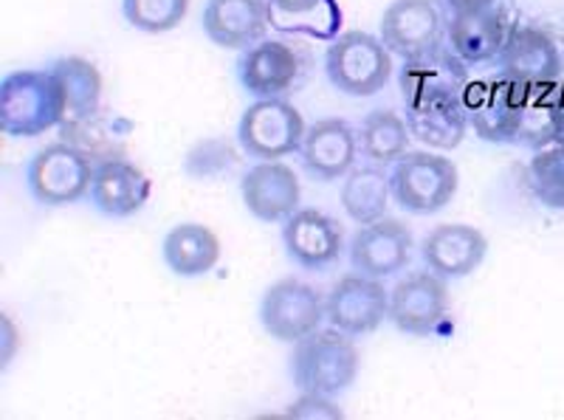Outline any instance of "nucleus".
Listing matches in <instances>:
<instances>
[{
  "label": "nucleus",
  "mask_w": 564,
  "mask_h": 420,
  "mask_svg": "<svg viewBox=\"0 0 564 420\" xmlns=\"http://www.w3.org/2000/svg\"><path fill=\"white\" fill-rule=\"evenodd\" d=\"M90 204L108 217H130L148 204V175L128 159H105L94 170L90 181Z\"/></svg>",
  "instance_id": "412c9836"
},
{
  "label": "nucleus",
  "mask_w": 564,
  "mask_h": 420,
  "mask_svg": "<svg viewBox=\"0 0 564 420\" xmlns=\"http://www.w3.org/2000/svg\"><path fill=\"white\" fill-rule=\"evenodd\" d=\"M359 150L370 164H395L410 147V128L404 116L395 110H370L359 125Z\"/></svg>",
  "instance_id": "bb28decb"
},
{
  "label": "nucleus",
  "mask_w": 564,
  "mask_h": 420,
  "mask_svg": "<svg viewBox=\"0 0 564 420\" xmlns=\"http://www.w3.org/2000/svg\"><path fill=\"white\" fill-rule=\"evenodd\" d=\"M528 186L539 204L564 212V144L539 147L528 164Z\"/></svg>",
  "instance_id": "c85d7f7f"
},
{
  "label": "nucleus",
  "mask_w": 564,
  "mask_h": 420,
  "mask_svg": "<svg viewBox=\"0 0 564 420\" xmlns=\"http://www.w3.org/2000/svg\"><path fill=\"white\" fill-rule=\"evenodd\" d=\"M412 237L410 226H404L395 217H381L372 224L361 226L350 240V266L365 277L387 280V277L404 271L410 262Z\"/></svg>",
  "instance_id": "ddd939ff"
},
{
  "label": "nucleus",
  "mask_w": 564,
  "mask_h": 420,
  "mask_svg": "<svg viewBox=\"0 0 564 420\" xmlns=\"http://www.w3.org/2000/svg\"><path fill=\"white\" fill-rule=\"evenodd\" d=\"M497 0H443V7L449 9L452 14H463V12H480V9L494 7Z\"/></svg>",
  "instance_id": "72a5a7b5"
},
{
  "label": "nucleus",
  "mask_w": 564,
  "mask_h": 420,
  "mask_svg": "<svg viewBox=\"0 0 564 420\" xmlns=\"http://www.w3.org/2000/svg\"><path fill=\"white\" fill-rule=\"evenodd\" d=\"M189 0H122V14L130 26L144 34H167L181 26Z\"/></svg>",
  "instance_id": "c756f323"
},
{
  "label": "nucleus",
  "mask_w": 564,
  "mask_h": 420,
  "mask_svg": "<svg viewBox=\"0 0 564 420\" xmlns=\"http://www.w3.org/2000/svg\"><path fill=\"white\" fill-rule=\"evenodd\" d=\"M553 144H564V83L562 94H558V108H556V141Z\"/></svg>",
  "instance_id": "f704fd0d"
},
{
  "label": "nucleus",
  "mask_w": 564,
  "mask_h": 420,
  "mask_svg": "<svg viewBox=\"0 0 564 420\" xmlns=\"http://www.w3.org/2000/svg\"><path fill=\"white\" fill-rule=\"evenodd\" d=\"M406 128H410L412 139L421 144L435 147V150H455L468 130L463 96L406 105Z\"/></svg>",
  "instance_id": "b1692460"
},
{
  "label": "nucleus",
  "mask_w": 564,
  "mask_h": 420,
  "mask_svg": "<svg viewBox=\"0 0 564 420\" xmlns=\"http://www.w3.org/2000/svg\"><path fill=\"white\" fill-rule=\"evenodd\" d=\"M471 83L468 63H463L449 43H441L417 57L404 60L398 71V85L406 105L430 103V99H457Z\"/></svg>",
  "instance_id": "9d476101"
},
{
  "label": "nucleus",
  "mask_w": 564,
  "mask_h": 420,
  "mask_svg": "<svg viewBox=\"0 0 564 420\" xmlns=\"http://www.w3.org/2000/svg\"><path fill=\"white\" fill-rule=\"evenodd\" d=\"M390 197V172L379 164L352 166L341 181V206L352 224L367 226L387 217Z\"/></svg>",
  "instance_id": "393cba45"
},
{
  "label": "nucleus",
  "mask_w": 564,
  "mask_h": 420,
  "mask_svg": "<svg viewBox=\"0 0 564 420\" xmlns=\"http://www.w3.org/2000/svg\"><path fill=\"white\" fill-rule=\"evenodd\" d=\"M271 0H206L204 34L220 49H251L265 37Z\"/></svg>",
  "instance_id": "6ab92c4d"
},
{
  "label": "nucleus",
  "mask_w": 564,
  "mask_h": 420,
  "mask_svg": "<svg viewBox=\"0 0 564 420\" xmlns=\"http://www.w3.org/2000/svg\"><path fill=\"white\" fill-rule=\"evenodd\" d=\"M525 83L508 77L471 79L463 90V105L468 114V128H475L488 144H513L520 125V105Z\"/></svg>",
  "instance_id": "6e6552de"
},
{
  "label": "nucleus",
  "mask_w": 564,
  "mask_h": 420,
  "mask_svg": "<svg viewBox=\"0 0 564 420\" xmlns=\"http://www.w3.org/2000/svg\"><path fill=\"white\" fill-rule=\"evenodd\" d=\"M558 94H562V79H556V83H525L513 144L539 150V147L556 141Z\"/></svg>",
  "instance_id": "a878e982"
},
{
  "label": "nucleus",
  "mask_w": 564,
  "mask_h": 420,
  "mask_svg": "<svg viewBox=\"0 0 564 420\" xmlns=\"http://www.w3.org/2000/svg\"><path fill=\"white\" fill-rule=\"evenodd\" d=\"M497 65L513 83H556L564 74L558 45L536 26H511Z\"/></svg>",
  "instance_id": "dca6fc26"
},
{
  "label": "nucleus",
  "mask_w": 564,
  "mask_h": 420,
  "mask_svg": "<svg viewBox=\"0 0 564 420\" xmlns=\"http://www.w3.org/2000/svg\"><path fill=\"white\" fill-rule=\"evenodd\" d=\"M285 418L296 420H341L345 412L330 401V395H316V392H302L300 401H294L285 412Z\"/></svg>",
  "instance_id": "7c9ffc66"
},
{
  "label": "nucleus",
  "mask_w": 564,
  "mask_h": 420,
  "mask_svg": "<svg viewBox=\"0 0 564 420\" xmlns=\"http://www.w3.org/2000/svg\"><path fill=\"white\" fill-rule=\"evenodd\" d=\"M305 130L308 128H305L300 110L289 99L274 96V99H257L243 110V119L238 125V141L251 159L280 161L285 155L300 153Z\"/></svg>",
  "instance_id": "423d86ee"
},
{
  "label": "nucleus",
  "mask_w": 564,
  "mask_h": 420,
  "mask_svg": "<svg viewBox=\"0 0 564 420\" xmlns=\"http://www.w3.org/2000/svg\"><path fill=\"white\" fill-rule=\"evenodd\" d=\"M161 257L175 277H206L220 260L218 235L204 224H178L161 243Z\"/></svg>",
  "instance_id": "5701e85b"
},
{
  "label": "nucleus",
  "mask_w": 564,
  "mask_h": 420,
  "mask_svg": "<svg viewBox=\"0 0 564 420\" xmlns=\"http://www.w3.org/2000/svg\"><path fill=\"white\" fill-rule=\"evenodd\" d=\"M457 184L460 175L455 161L423 150H406L390 172L392 201L410 215H435L446 209L457 195Z\"/></svg>",
  "instance_id": "7ed1b4c3"
},
{
  "label": "nucleus",
  "mask_w": 564,
  "mask_h": 420,
  "mask_svg": "<svg viewBox=\"0 0 564 420\" xmlns=\"http://www.w3.org/2000/svg\"><path fill=\"white\" fill-rule=\"evenodd\" d=\"M300 60L294 49L280 40H260L238 60L240 85L257 99H274L296 83Z\"/></svg>",
  "instance_id": "aec40b11"
},
{
  "label": "nucleus",
  "mask_w": 564,
  "mask_h": 420,
  "mask_svg": "<svg viewBox=\"0 0 564 420\" xmlns=\"http://www.w3.org/2000/svg\"><path fill=\"white\" fill-rule=\"evenodd\" d=\"M240 195L251 217L263 224H285L300 209V179L285 161H257L240 181Z\"/></svg>",
  "instance_id": "4468645a"
},
{
  "label": "nucleus",
  "mask_w": 564,
  "mask_h": 420,
  "mask_svg": "<svg viewBox=\"0 0 564 420\" xmlns=\"http://www.w3.org/2000/svg\"><path fill=\"white\" fill-rule=\"evenodd\" d=\"M68 119L63 85L48 71H14L0 83V130L34 139Z\"/></svg>",
  "instance_id": "f257e3e1"
},
{
  "label": "nucleus",
  "mask_w": 564,
  "mask_h": 420,
  "mask_svg": "<svg viewBox=\"0 0 564 420\" xmlns=\"http://www.w3.org/2000/svg\"><path fill=\"white\" fill-rule=\"evenodd\" d=\"M488 255V240L480 229L468 224L435 226L421 240V257L432 274L443 280H463L475 274Z\"/></svg>",
  "instance_id": "f3484780"
},
{
  "label": "nucleus",
  "mask_w": 564,
  "mask_h": 420,
  "mask_svg": "<svg viewBox=\"0 0 564 420\" xmlns=\"http://www.w3.org/2000/svg\"><path fill=\"white\" fill-rule=\"evenodd\" d=\"M325 71L341 94L376 96L392 77V54L376 34L345 32L327 45Z\"/></svg>",
  "instance_id": "20e7f679"
},
{
  "label": "nucleus",
  "mask_w": 564,
  "mask_h": 420,
  "mask_svg": "<svg viewBox=\"0 0 564 420\" xmlns=\"http://www.w3.org/2000/svg\"><path fill=\"white\" fill-rule=\"evenodd\" d=\"M94 170L97 164L85 150L68 141H54L29 161L26 184L37 204L70 206L90 192Z\"/></svg>",
  "instance_id": "39448f33"
},
{
  "label": "nucleus",
  "mask_w": 564,
  "mask_h": 420,
  "mask_svg": "<svg viewBox=\"0 0 564 420\" xmlns=\"http://www.w3.org/2000/svg\"><path fill=\"white\" fill-rule=\"evenodd\" d=\"M359 376V351L347 333L314 331L294 344L291 353V378L300 392L341 395Z\"/></svg>",
  "instance_id": "f03ea898"
},
{
  "label": "nucleus",
  "mask_w": 564,
  "mask_h": 420,
  "mask_svg": "<svg viewBox=\"0 0 564 420\" xmlns=\"http://www.w3.org/2000/svg\"><path fill=\"white\" fill-rule=\"evenodd\" d=\"M18 327H14L12 319L3 313V316H0V369H7L9 364H12L14 353H18Z\"/></svg>",
  "instance_id": "2f4dec72"
},
{
  "label": "nucleus",
  "mask_w": 564,
  "mask_h": 420,
  "mask_svg": "<svg viewBox=\"0 0 564 420\" xmlns=\"http://www.w3.org/2000/svg\"><path fill=\"white\" fill-rule=\"evenodd\" d=\"M285 255L305 271H322L345 251V231L319 209H296L282 226Z\"/></svg>",
  "instance_id": "2eb2a0df"
},
{
  "label": "nucleus",
  "mask_w": 564,
  "mask_h": 420,
  "mask_svg": "<svg viewBox=\"0 0 564 420\" xmlns=\"http://www.w3.org/2000/svg\"><path fill=\"white\" fill-rule=\"evenodd\" d=\"M260 322L271 338L296 344L327 322V305L322 293L308 282L285 277L276 280L260 302Z\"/></svg>",
  "instance_id": "0eeeda50"
},
{
  "label": "nucleus",
  "mask_w": 564,
  "mask_h": 420,
  "mask_svg": "<svg viewBox=\"0 0 564 420\" xmlns=\"http://www.w3.org/2000/svg\"><path fill=\"white\" fill-rule=\"evenodd\" d=\"M322 0H271V7L282 14H305L314 12L319 7Z\"/></svg>",
  "instance_id": "473e14b6"
},
{
  "label": "nucleus",
  "mask_w": 564,
  "mask_h": 420,
  "mask_svg": "<svg viewBox=\"0 0 564 420\" xmlns=\"http://www.w3.org/2000/svg\"><path fill=\"white\" fill-rule=\"evenodd\" d=\"M327 325L347 336H365L390 313V291L381 280L365 274H345L327 293Z\"/></svg>",
  "instance_id": "9b49d317"
},
{
  "label": "nucleus",
  "mask_w": 564,
  "mask_h": 420,
  "mask_svg": "<svg viewBox=\"0 0 564 420\" xmlns=\"http://www.w3.org/2000/svg\"><path fill=\"white\" fill-rule=\"evenodd\" d=\"M449 311V288L446 280L432 271L406 274L390 291V319L392 325L406 336H435Z\"/></svg>",
  "instance_id": "1a4fd4ad"
},
{
  "label": "nucleus",
  "mask_w": 564,
  "mask_h": 420,
  "mask_svg": "<svg viewBox=\"0 0 564 420\" xmlns=\"http://www.w3.org/2000/svg\"><path fill=\"white\" fill-rule=\"evenodd\" d=\"M302 164L316 181H339L356 166L359 133L345 119H319L305 130L300 147Z\"/></svg>",
  "instance_id": "a211bd4d"
},
{
  "label": "nucleus",
  "mask_w": 564,
  "mask_h": 420,
  "mask_svg": "<svg viewBox=\"0 0 564 420\" xmlns=\"http://www.w3.org/2000/svg\"><path fill=\"white\" fill-rule=\"evenodd\" d=\"M52 74L59 79L68 103V119L83 121L99 110L102 103V74L85 57H59L52 65Z\"/></svg>",
  "instance_id": "cd10ccee"
},
{
  "label": "nucleus",
  "mask_w": 564,
  "mask_h": 420,
  "mask_svg": "<svg viewBox=\"0 0 564 420\" xmlns=\"http://www.w3.org/2000/svg\"><path fill=\"white\" fill-rule=\"evenodd\" d=\"M508 32H511V26L506 23L497 3L480 9V12L452 14L446 20V40H449L452 52L468 65L491 63V60L500 57Z\"/></svg>",
  "instance_id": "4be33fe9"
},
{
  "label": "nucleus",
  "mask_w": 564,
  "mask_h": 420,
  "mask_svg": "<svg viewBox=\"0 0 564 420\" xmlns=\"http://www.w3.org/2000/svg\"><path fill=\"white\" fill-rule=\"evenodd\" d=\"M446 37L437 0H392L381 14V43L401 60L430 52Z\"/></svg>",
  "instance_id": "f8f14e48"
}]
</instances>
